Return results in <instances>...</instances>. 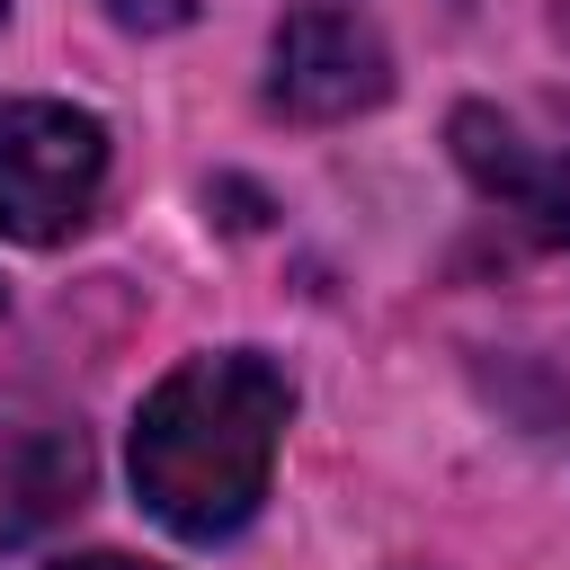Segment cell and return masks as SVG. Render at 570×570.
Segmentation results:
<instances>
[{
    "mask_svg": "<svg viewBox=\"0 0 570 570\" xmlns=\"http://www.w3.org/2000/svg\"><path fill=\"white\" fill-rule=\"evenodd\" d=\"M62 570H151V561H125V552H89V561H62Z\"/></svg>",
    "mask_w": 570,
    "mask_h": 570,
    "instance_id": "cell-7",
    "label": "cell"
},
{
    "mask_svg": "<svg viewBox=\"0 0 570 570\" xmlns=\"http://www.w3.org/2000/svg\"><path fill=\"white\" fill-rule=\"evenodd\" d=\"M107 18H116V27H134V36H160V27H187V18H196V0H107Z\"/></svg>",
    "mask_w": 570,
    "mask_h": 570,
    "instance_id": "cell-6",
    "label": "cell"
},
{
    "mask_svg": "<svg viewBox=\"0 0 570 570\" xmlns=\"http://www.w3.org/2000/svg\"><path fill=\"white\" fill-rule=\"evenodd\" d=\"M9 490H18L9 534H27V525H45V517L80 508V490H89V445H80V428H36V436L9 454Z\"/></svg>",
    "mask_w": 570,
    "mask_h": 570,
    "instance_id": "cell-5",
    "label": "cell"
},
{
    "mask_svg": "<svg viewBox=\"0 0 570 570\" xmlns=\"http://www.w3.org/2000/svg\"><path fill=\"white\" fill-rule=\"evenodd\" d=\"M454 160L472 169V187L490 196V205H508L534 240H552V249H570V151H534L508 116H490V107H454Z\"/></svg>",
    "mask_w": 570,
    "mask_h": 570,
    "instance_id": "cell-4",
    "label": "cell"
},
{
    "mask_svg": "<svg viewBox=\"0 0 570 570\" xmlns=\"http://www.w3.org/2000/svg\"><path fill=\"white\" fill-rule=\"evenodd\" d=\"M285 410H294V392L258 347H214V356L169 365L151 383L142 419H134V490H142V508L187 543L240 534L258 517V499H267Z\"/></svg>",
    "mask_w": 570,
    "mask_h": 570,
    "instance_id": "cell-1",
    "label": "cell"
},
{
    "mask_svg": "<svg viewBox=\"0 0 570 570\" xmlns=\"http://www.w3.org/2000/svg\"><path fill=\"white\" fill-rule=\"evenodd\" d=\"M0 9H9V0H0Z\"/></svg>",
    "mask_w": 570,
    "mask_h": 570,
    "instance_id": "cell-9",
    "label": "cell"
},
{
    "mask_svg": "<svg viewBox=\"0 0 570 570\" xmlns=\"http://www.w3.org/2000/svg\"><path fill=\"white\" fill-rule=\"evenodd\" d=\"M392 89V53L356 0H294L267 53V98L303 125H338Z\"/></svg>",
    "mask_w": 570,
    "mask_h": 570,
    "instance_id": "cell-3",
    "label": "cell"
},
{
    "mask_svg": "<svg viewBox=\"0 0 570 570\" xmlns=\"http://www.w3.org/2000/svg\"><path fill=\"white\" fill-rule=\"evenodd\" d=\"M0 303H9V294H0Z\"/></svg>",
    "mask_w": 570,
    "mask_h": 570,
    "instance_id": "cell-8",
    "label": "cell"
},
{
    "mask_svg": "<svg viewBox=\"0 0 570 570\" xmlns=\"http://www.w3.org/2000/svg\"><path fill=\"white\" fill-rule=\"evenodd\" d=\"M107 187V125L62 98H0V232L53 249Z\"/></svg>",
    "mask_w": 570,
    "mask_h": 570,
    "instance_id": "cell-2",
    "label": "cell"
}]
</instances>
